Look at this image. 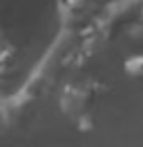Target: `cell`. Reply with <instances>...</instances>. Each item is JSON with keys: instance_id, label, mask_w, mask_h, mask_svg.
Returning a JSON list of instances; mask_svg holds the SVG:
<instances>
[{"instance_id": "6da1fadb", "label": "cell", "mask_w": 143, "mask_h": 147, "mask_svg": "<svg viewBox=\"0 0 143 147\" xmlns=\"http://www.w3.org/2000/svg\"><path fill=\"white\" fill-rule=\"evenodd\" d=\"M124 67H126V71H128V74H133V76H135V74H137V76H141V74H143V55L131 57V59L126 61Z\"/></svg>"}]
</instances>
